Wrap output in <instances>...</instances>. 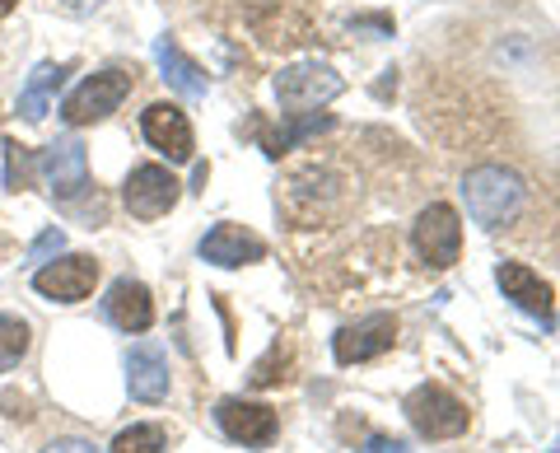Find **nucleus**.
<instances>
[{
    "label": "nucleus",
    "mask_w": 560,
    "mask_h": 453,
    "mask_svg": "<svg viewBox=\"0 0 560 453\" xmlns=\"http://www.w3.org/2000/svg\"><path fill=\"white\" fill-rule=\"evenodd\" d=\"M495 281L504 290V300H514L523 313H533V318H541L551 327V286L541 281V276L533 267L523 263H500L495 267Z\"/></svg>",
    "instance_id": "nucleus-15"
},
{
    "label": "nucleus",
    "mask_w": 560,
    "mask_h": 453,
    "mask_svg": "<svg viewBox=\"0 0 560 453\" xmlns=\"http://www.w3.org/2000/svg\"><path fill=\"white\" fill-rule=\"evenodd\" d=\"M201 257L215 267H248V263L267 257V243L253 230H243V224H215V230L201 239Z\"/></svg>",
    "instance_id": "nucleus-12"
},
{
    "label": "nucleus",
    "mask_w": 560,
    "mask_h": 453,
    "mask_svg": "<svg viewBox=\"0 0 560 453\" xmlns=\"http://www.w3.org/2000/svg\"><path fill=\"white\" fill-rule=\"evenodd\" d=\"M276 370H285V351H280V341L267 351V360H257V364H253L248 383H253V388H271V383H280V374H276Z\"/></svg>",
    "instance_id": "nucleus-22"
},
{
    "label": "nucleus",
    "mask_w": 560,
    "mask_h": 453,
    "mask_svg": "<svg viewBox=\"0 0 560 453\" xmlns=\"http://www.w3.org/2000/svg\"><path fill=\"white\" fill-rule=\"evenodd\" d=\"M43 453H98L90 440H51Z\"/></svg>",
    "instance_id": "nucleus-24"
},
{
    "label": "nucleus",
    "mask_w": 560,
    "mask_h": 453,
    "mask_svg": "<svg viewBox=\"0 0 560 453\" xmlns=\"http://www.w3.org/2000/svg\"><path fill=\"white\" fill-rule=\"evenodd\" d=\"M341 90H346V80L331 71V66H318V61H300V66H290V71L276 76V98L290 117L313 113L318 103L337 98Z\"/></svg>",
    "instance_id": "nucleus-3"
},
{
    "label": "nucleus",
    "mask_w": 560,
    "mask_h": 453,
    "mask_svg": "<svg viewBox=\"0 0 560 453\" xmlns=\"http://www.w3.org/2000/svg\"><path fill=\"white\" fill-rule=\"evenodd\" d=\"M28 356V323L14 313H0V374L14 370Z\"/></svg>",
    "instance_id": "nucleus-19"
},
{
    "label": "nucleus",
    "mask_w": 560,
    "mask_h": 453,
    "mask_svg": "<svg viewBox=\"0 0 560 453\" xmlns=\"http://www.w3.org/2000/svg\"><path fill=\"white\" fill-rule=\"evenodd\" d=\"M127 388L136 403H164L168 397V360L154 341H140L127 351Z\"/></svg>",
    "instance_id": "nucleus-13"
},
{
    "label": "nucleus",
    "mask_w": 560,
    "mask_h": 453,
    "mask_svg": "<svg viewBox=\"0 0 560 453\" xmlns=\"http://www.w3.org/2000/svg\"><path fill=\"white\" fill-rule=\"evenodd\" d=\"M154 61H160V71H164V80L178 90L183 98H206V90H210V80H206V71L197 61L187 57V51L173 43V38H160L154 43Z\"/></svg>",
    "instance_id": "nucleus-16"
},
{
    "label": "nucleus",
    "mask_w": 560,
    "mask_h": 453,
    "mask_svg": "<svg viewBox=\"0 0 560 453\" xmlns=\"http://www.w3.org/2000/svg\"><path fill=\"white\" fill-rule=\"evenodd\" d=\"M407 421L425 440H453V434H463L471 426V411L448 388H440V383H420L407 397Z\"/></svg>",
    "instance_id": "nucleus-2"
},
{
    "label": "nucleus",
    "mask_w": 560,
    "mask_h": 453,
    "mask_svg": "<svg viewBox=\"0 0 560 453\" xmlns=\"http://www.w3.org/2000/svg\"><path fill=\"white\" fill-rule=\"evenodd\" d=\"M331 127V117H318V113H304L300 121H290V127H280V131H257L261 136V150L271 154V160H280L285 150H294L300 141H308V136H318Z\"/></svg>",
    "instance_id": "nucleus-18"
},
{
    "label": "nucleus",
    "mask_w": 560,
    "mask_h": 453,
    "mask_svg": "<svg viewBox=\"0 0 560 453\" xmlns=\"http://www.w3.org/2000/svg\"><path fill=\"white\" fill-rule=\"evenodd\" d=\"M61 248H66V234L57 230V224H51V230H43L38 243L28 248V263H47V257H51V253H61Z\"/></svg>",
    "instance_id": "nucleus-23"
},
{
    "label": "nucleus",
    "mask_w": 560,
    "mask_h": 453,
    "mask_svg": "<svg viewBox=\"0 0 560 453\" xmlns=\"http://www.w3.org/2000/svg\"><path fill=\"white\" fill-rule=\"evenodd\" d=\"M131 84L136 80L127 71H98V76H90L75 94L61 103V117L70 121V127H90V121H103L108 113L121 108V98L131 94Z\"/></svg>",
    "instance_id": "nucleus-4"
},
{
    "label": "nucleus",
    "mask_w": 560,
    "mask_h": 453,
    "mask_svg": "<svg viewBox=\"0 0 560 453\" xmlns=\"http://www.w3.org/2000/svg\"><path fill=\"white\" fill-rule=\"evenodd\" d=\"M94 286H98V263L84 257V253H70V257H61V263H47L38 276H33V290L47 294V300H57V304L90 300Z\"/></svg>",
    "instance_id": "nucleus-7"
},
{
    "label": "nucleus",
    "mask_w": 560,
    "mask_h": 453,
    "mask_svg": "<svg viewBox=\"0 0 560 453\" xmlns=\"http://www.w3.org/2000/svg\"><path fill=\"white\" fill-rule=\"evenodd\" d=\"M416 253L425 257V263L434 271H444L458 263V253H463V224H458V211L444 201H434L425 206V211L416 216Z\"/></svg>",
    "instance_id": "nucleus-5"
},
{
    "label": "nucleus",
    "mask_w": 560,
    "mask_h": 453,
    "mask_svg": "<svg viewBox=\"0 0 560 453\" xmlns=\"http://www.w3.org/2000/svg\"><path fill=\"white\" fill-rule=\"evenodd\" d=\"M463 197H467V211H471V220H477L481 230H504V224L523 211L528 187H523V178L510 173V169L481 164V169H471L463 178Z\"/></svg>",
    "instance_id": "nucleus-1"
},
{
    "label": "nucleus",
    "mask_w": 560,
    "mask_h": 453,
    "mask_svg": "<svg viewBox=\"0 0 560 453\" xmlns=\"http://www.w3.org/2000/svg\"><path fill=\"white\" fill-rule=\"evenodd\" d=\"M103 318L113 327H121V333H150V323H154L150 290L140 281H131V276H121V281H113L108 300H103Z\"/></svg>",
    "instance_id": "nucleus-14"
},
{
    "label": "nucleus",
    "mask_w": 560,
    "mask_h": 453,
    "mask_svg": "<svg viewBox=\"0 0 560 453\" xmlns=\"http://www.w3.org/2000/svg\"><path fill=\"white\" fill-rule=\"evenodd\" d=\"M61 80H66V66H57V61L33 66L28 84L20 90V113H24L28 121H43V117H47V108H51V94L61 90Z\"/></svg>",
    "instance_id": "nucleus-17"
},
{
    "label": "nucleus",
    "mask_w": 560,
    "mask_h": 453,
    "mask_svg": "<svg viewBox=\"0 0 560 453\" xmlns=\"http://www.w3.org/2000/svg\"><path fill=\"white\" fill-rule=\"evenodd\" d=\"M38 173L47 178L51 187V197H61V201H75L84 187H90V154H84V146L70 136V141H57V146H47L38 154Z\"/></svg>",
    "instance_id": "nucleus-9"
},
{
    "label": "nucleus",
    "mask_w": 560,
    "mask_h": 453,
    "mask_svg": "<svg viewBox=\"0 0 560 453\" xmlns=\"http://www.w3.org/2000/svg\"><path fill=\"white\" fill-rule=\"evenodd\" d=\"M121 201H127V211L136 220H160L178 206V178L160 164H140L131 169L127 187H121Z\"/></svg>",
    "instance_id": "nucleus-6"
},
{
    "label": "nucleus",
    "mask_w": 560,
    "mask_h": 453,
    "mask_svg": "<svg viewBox=\"0 0 560 453\" xmlns=\"http://www.w3.org/2000/svg\"><path fill=\"white\" fill-rule=\"evenodd\" d=\"M393 341H397L393 313H370V318L350 323L331 337V356H337V364H360V360H374L383 351H393Z\"/></svg>",
    "instance_id": "nucleus-8"
},
{
    "label": "nucleus",
    "mask_w": 560,
    "mask_h": 453,
    "mask_svg": "<svg viewBox=\"0 0 560 453\" xmlns=\"http://www.w3.org/2000/svg\"><path fill=\"white\" fill-rule=\"evenodd\" d=\"M28 173H33V160L24 154V146L5 141V187L10 191H24L28 187Z\"/></svg>",
    "instance_id": "nucleus-21"
},
{
    "label": "nucleus",
    "mask_w": 560,
    "mask_h": 453,
    "mask_svg": "<svg viewBox=\"0 0 560 453\" xmlns=\"http://www.w3.org/2000/svg\"><path fill=\"white\" fill-rule=\"evenodd\" d=\"M360 453H407V444H401V440H388V434H378V440H370Z\"/></svg>",
    "instance_id": "nucleus-25"
},
{
    "label": "nucleus",
    "mask_w": 560,
    "mask_h": 453,
    "mask_svg": "<svg viewBox=\"0 0 560 453\" xmlns=\"http://www.w3.org/2000/svg\"><path fill=\"white\" fill-rule=\"evenodd\" d=\"M98 5H103V0H66V10H70V14H94Z\"/></svg>",
    "instance_id": "nucleus-26"
},
{
    "label": "nucleus",
    "mask_w": 560,
    "mask_h": 453,
    "mask_svg": "<svg viewBox=\"0 0 560 453\" xmlns=\"http://www.w3.org/2000/svg\"><path fill=\"white\" fill-rule=\"evenodd\" d=\"M215 421L220 430L230 434V440L238 444H271L276 440V411L261 407V403H243V397H224V403L215 407Z\"/></svg>",
    "instance_id": "nucleus-11"
},
{
    "label": "nucleus",
    "mask_w": 560,
    "mask_h": 453,
    "mask_svg": "<svg viewBox=\"0 0 560 453\" xmlns=\"http://www.w3.org/2000/svg\"><path fill=\"white\" fill-rule=\"evenodd\" d=\"M14 5H20V0H0V20H5V14H10Z\"/></svg>",
    "instance_id": "nucleus-27"
},
{
    "label": "nucleus",
    "mask_w": 560,
    "mask_h": 453,
    "mask_svg": "<svg viewBox=\"0 0 560 453\" xmlns=\"http://www.w3.org/2000/svg\"><path fill=\"white\" fill-rule=\"evenodd\" d=\"M140 131H145V141L168 154L173 164H187L197 141H191V121L183 108H173V103H150L145 117H140Z\"/></svg>",
    "instance_id": "nucleus-10"
},
{
    "label": "nucleus",
    "mask_w": 560,
    "mask_h": 453,
    "mask_svg": "<svg viewBox=\"0 0 560 453\" xmlns=\"http://www.w3.org/2000/svg\"><path fill=\"white\" fill-rule=\"evenodd\" d=\"M164 430L160 426H131V430H121L113 449L108 453H164Z\"/></svg>",
    "instance_id": "nucleus-20"
}]
</instances>
